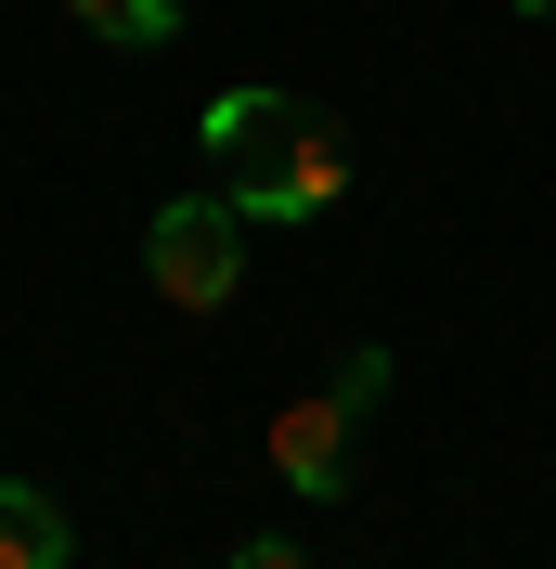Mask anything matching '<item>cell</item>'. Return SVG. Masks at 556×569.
Instances as JSON below:
<instances>
[{
	"mask_svg": "<svg viewBox=\"0 0 556 569\" xmlns=\"http://www.w3.org/2000/svg\"><path fill=\"white\" fill-rule=\"evenodd\" d=\"M349 440H363V415H349L337 389L285 401V415H272V479H285V492H311V505H337V492H349V466H363Z\"/></svg>",
	"mask_w": 556,
	"mask_h": 569,
	"instance_id": "cell-3",
	"label": "cell"
},
{
	"mask_svg": "<svg viewBox=\"0 0 556 569\" xmlns=\"http://www.w3.org/2000/svg\"><path fill=\"white\" fill-rule=\"evenodd\" d=\"M78 531H66V505L39 492V479H0V569H66Z\"/></svg>",
	"mask_w": 556,
	"mask_h": 569,
	"instance_id": "cell-4",
	"label": "cell"
},
{
	"mask_svg": "<svg viewBox=\"0 0 556 569\" xmlns=\"http://www.w3.org/2000/svg\"><path fill=\"white\" fill-rule=\"evenodd\" d=\"M91 39H117V52H169L181 39V0H66Z\"/></svg>",
	"mask_w": 556,
	"mask_h": 569,
	"instance_id": "cell-5",
	"label": "cell"
},
{
	"mask_svg": "<svg viewBox=\"0 0 556 569\" xmlns=\"http://www.w3.org/2000/svg\"><path fill=\"white\" fill-rule=\"evenodd\" d=\"M505 13H530V27H556V0H505Z\"/></svg>",
	"mask_w": 556,
	"mask_h": 569,
	"instance_id": "cell-8",
	"label": "cell"
},
{
	"mask_svg": "<svg viewBox=\"0 0 556 569\" xmlns=\"http://www.w3.org/2000/svg\"><path fill=\"white\" fill-rule=\"evenodd\" d=\"M142 272L169 311H234L246 284V208L234 194H169V208L142 220Z\"/></svg>",
	"mask_w": 556,
	"mask_h": 569,
	"instance_id": "cell-2",
	"label": "cell"
},
{
	"mask_svg": "<svg viewBox=\"0 0 556 569\" xmlns=\"http://www.w3.org/2000/svg\"><path fill=\"white\" fill-rule=\"evenodd\" d=\"M234 569H311V543H298V531H246Z\"/></svg>",
	"mask_w": 556,
	"mask_h": 569,
	"instance_id": "cell-7",
	"label": "cell"
},
{
	"mask_svg": "<svg viewBox=\"0 0 556 569\" xmlns=\"http://www.w3.org/2000/svg\"><path fill=\"white\" fill-rule=\"evenodd\" d=\"M195 142H208V194H234L246 220H324L349 194V130L298 91H220Z\"/></svg>",
	"mask_w": 556,
	"mask_h": 569,
	"instance_id": "cell-1",
	"label": "cell"
},
{
	"mask_svg": "<svg viewBox=\"0 0 556 569\" xmlns=\"http://www.w3.org/2000/svg\"><path fill=\"white\" fill-rule=\"evenodd\" d=\"M324 389H337L349 415H376V401H388V350H337V376H324Z\"/></svg>",
	"mask_w": 556,
	"mask_h": 569,
	"instance_id": "cell-6",
	"label": "cell"
}]
</instances>
